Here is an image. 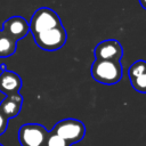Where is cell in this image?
<instances>
[{
    "label": "cell",
    "instance_id": "6da1fadb",
    "mask_svg": "<svg viewBox=\"0 0 146 146\" xmlns=\"http://www.w3.org/2000/svg\"><path fill=\"white\" fill-rule=\"evenodd\" d=\"M91 76L102 84H116L122 78V66L117 60H98L91 65Z\"/></svg>",
    "mask_w": 146,
    "mask_h": 146
},
{
    "label": "cell",
    "instance_id": "7a4b0ae2",
    "mask_svg": "<svg viewBox=\"0 0 146 146\" xmlns=\"http://www.w3.org/2000/svg\"><path fill=\"white\" fill-rule=\"evenodd\" d=\"M33 39L39 48L46 51H55L60 49L67 39L66 30L64 29L63 24L56 26L54 29L33 34Z\"/></svg>",
    "mask_w": 146,
    "mask_h": 146
},
{
    "label": "cell",
    "instance_id": "3957f363",
    "mask_svg": "<svg viewBox=\"0 0 146 146\" xmlns=\"http://www.w3.org/2000/svg\"><path fill=\"white\" fill-rule=\"evenodd\" d=\"M29 25L30 32L32 34H36L62 25V21L55 10L48 7H41L33 13L29 22Z\"/></svg>",
    "mask_w": 146,
    "mask_h": 146
},
{
    "label": "cell",
    "instance_id": "277c9868",
    "mask_svg": "<svg viewBox=\"0 0 146 146\" xmlns=\"http://www.w3.org/2000/svg\"><path fill=\"white\" fill-rule=\"evenodd\" d=\"M51 132L58 135L59 137L65 139L67 143L73 144L83 139L86 135V125L80 120L68 117V119H63L58 121L54 125V129Z\"/></svg>",
    "mask_w": 146,
    "mask_h": 146
},
{
    "label": "cell",
    "instance_id": "5b68a950",
    "mask_svg": "<svg viewBox=\"0 0 146 146\" xmlns=\"http://www.w3.org/2000/svg\"><path fill=\"white\" fill-rule=\"evenodd\" d=\"M49 132L42 124L25 123L18 130L21 146H44Z\"/></svg>",
    "mask_w": 146,
    "mask_h": 146
},
{
    "label": "cell",
    "instance_id": "8992f818",
    "mask_svg": "<svg viewBox=\"0 0 146 146\" xmlns=\"http://www.w3.org/2000/svg\"><path fill=\"white\" fill-rule=\"evenodd\" d=\"M123 55L121 43L115 39L100 41L94 49L95 59L98 60H117L120 62Z\"/></svg>",
    "mask_w": 146,
    "mask_h": 146
},
{
    "label": "cell",
    "instance_id": "52a82bcc",
    "mask_svg": "<svg viewBox=\"0 0 146 146\" xmlns=\"http://www.w3.org/2000/svg\"><path fill=\"white\" fill-rule=\"evenodd\" d=\"M1 31L15 41H18L27 35V33L30 32V25L24 17L11 16L3 22Z\"/></svg>",
    "mask_w": 146,
    "mask_h": 146
},
{
    "label": "cell",
    "instance_id": "ba28073f",
    "mask_svg": "<svg viewBox=\"0 0 146 146\" xmlns=\"http://www.w3.org/2000/svg\"><path fill=\"white\" fill-rule=\"evenodd\" d=\"M22 87L21 76L13 71H2L0 73V91L6 96L18 94Z\"/></svg>",
    "mask_w": 146,
    "mask_h": 146
},
{
    "label": "cell",
    "instance_id": "9c48e42d",
    "mask_svg": "<svg viewBox=\"0 0 146 146\" xmlns=\"http://www.w3.org/2000/svg\"><path fill=\"white\" fill-rule=\"evenodd\" d=\"M23 105V97L18 94L6 96V98L0 104V112L8 119L15 117L19 114Z\"/></svg>",
    "mask_w": 146,
    "mask_h": 146
},
{
    "label": "cell",
    "instance_id": "30bf717a",
    "mask_svg": "<svg viewBox=\"0 0 146 146\" xmlns=\"http://www.w3.org/2000/svg\"><path fill=\"white\" fill-rule=\"evenodd\" d=\"M17 41L8 36L2 31L0 32V58H6L15 54Z\"/></svg>",
    "mask_w": 146,
    "mask_h": 146
},
{
    "label": "cell",
    "instance_id": "8fae6325",
    "mask_svg": "<svg viewBox=\"0 0 146 146\" xmlns=\"http://www.w3.org/2000/svg\"><path fill=\"white\" fill-rule=\"evenodd\" d=\"M145 72H146V60L139 59L130 65V67L128 70V75H129V79L132 80Z\"/></svg>",
    "mask_w": 146,
    "mask_h": 146
},
{
    "label": "cell",
    "instance_id": "7c38bea8",
    "mask_svg": "<svg viewBox=\"0 0 146 146\" xmlns=\"http://www.w3.org/2000/svg\"><path fill=\"white\" fill-rule=\"evenodd\" d=\"M130 82H131L132 88L136 91L141 92V94H146V72L140 74L139 76L130 80Z\"/></svg>",
    "mask_w": 146,
    "mask_h": 146
},
{
    "label": "cell",
    "instance_id": "4fadbf2b",
    "mask_svg": "<svg viewBox=\"0 0 146 146\" xmlns=\"http://www.w3.org/2000/svg\"><path fill=\"white\" fill-rule=\"evenodd\" d=\"M46 146H71V144L67 143L62 137H59L58 135L54 132H49L47 141H46Z\"/></svg>",
    "mask_w": 146,
    "mask_h": 146
},
{
    "label": "cell",
    "instance_id": "5bb4252c",
    "mask_svg": "<svg viewBox=\"0 0 146 146\" xmlns=\"http://www.w3.org/2000/svg\"><path fill=\"white\" fill-rule=\"evenodd\" d=\"M8 121H9V119H8L7 116H5V115L0 112V135H2V133L7 130Z\"/></svg>",
    "mask_w": 146,
    "mask_h": 146
},
{
    "label": "cell",
    "instance_id": "9a60e30c",
    "mask_svg": "<svg viewBox=\"0 0 146 146\" xmlns=\"http://www.w3.org/2000/svg\"><path fill=\"white\" fill-rule=\"evenodd\" d=\"M139 1V3H140V6L146 10V0H138Z\"/></svg>",
    "mask_w": 146,
    "mask_h": 146
},
{
    "label": "cell",
    "instance_id": "2e32d148",
    "mask_svg": "<svg viewBox=\"0 0 146 146\" xmlns=\"http://www.w3.org/2000/svg\"><path fill=\"white\" fill-rule=\"evenodd\" d=\"M0 32H1V29H0Z\"/></svg>",
    "mask_w": 146,
    "mask_h": 146
},
{
    "label": "cell",
    "instance_id": "e0dca14e",
    "mask_svg": "<svg viewBox=\"0 0 146 146\" xmlns=\"http://www.w3.org/2000/svg\"><path fill=\"white\" fill-rule=\"evenodd\" d=\"M0 146H2V145H1V144H0Z\"/></svg>",
    "mask_w": 146,
    "mask_h": 146
}]
</instances>
